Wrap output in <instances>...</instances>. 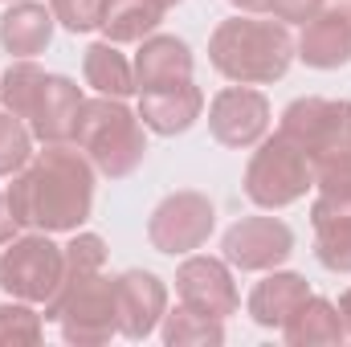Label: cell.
Returning <instances> with one entry per match:
<instances>
[{"instance_id":"4dcf8cb0","label":"cell","mask_w":351,"mask_h":347,"mask_svg":"<svg viewBox=\"0 0 351 347\" xmlns=\"http://www.w3.org/2000/svg\"><path fill=\"white\" fill-rule=\"evenodd\" d=\"M16 233H21V221L12 217V208H8V196L0 192V246H8Z\"/></svg>"},{"instance_id":"2e32d148","label":"cell","mask_w":351,"mask_h":347,"mask_svg":"<svg viewBox=\"0 0 351 347\" xmlns=\"http://www.w3.org/2000/svg\"><path fill=\"white\" fill-rule=\"evenodd\" d=\"M294 53L311 66V70H339L351 62V25L348 16L327 4L319 16H311L302 25V37L294 41Z\"/></svg>"},{"instance_id":"e575fe53","label":"cell","mask_w":351,"mask_h":347,"mask_svg":"<svg viewBox=\"0 0 351 347\" xmlns=\"http://www.w3.org/2000/svg\"><path fill=\"white\" fill-rule=\"evenodd\" d=\"M176 4H180V0H164V8H176Z\"/></svg>"},{"instance_id":"1f68e13d","label":"cell","mask_w":351,"mask_h":347,"mask_svg":"<svg viewBox=\"0 0 351 347\" xmlns=\"http://www.w3.org/2000/svg\"><path fill=\"white\" fill-rule=\"evenodd\" d=\"M229 4H233L237 12H258V16L269 12V0H229Z\"/></svg>"},{"instance_id":"d6986e66","label":"cell","mask_w":351,"mask_h":347,"mask_svg":"<svg viewBox=\"0 0 351 347\" xmlns=\"http://www.w3.org/2000/svg\"><path fill=\"white\" fill-rule=\"evenodd\" d=\"M200 110H204V94H200V86H192V82L139 94V119L156 135H184L200 119Z\"/></svg>"},{"instance_id":"4fadbf2b","label":"cell","mask_w":351,"mask_h":347,"mask_svg":"<svg viewBox=\"0 0 351 347\" xmlns=\"http://www.w3.org/2000/svg\"><path fill=\"white\" fill-rule=\"evenodd\" d=\"M82 86L66 74H45V82L37 90L33 115H29V131L41 143H74V127L82 115Z\"/></svg>"},{"instance_id":"7402d4cb","label":"cell","mask_w":351,"mask_h":347,"mask_svg":"<svg viewBox=\"0 0 351 347\" xmlns=\"http://www.w3.org/2000/svg\"><path fill=\"white\" fill-rule=\"evenodd\" d=\"M82 74H86V86H94L106 98H127L135 94V70L131 62L119 53L114 41H94L82 58Z\"/></svg>"},{"instance_id":"ba28073f","label":"cell","mask_w":351,"mask_h":347,"mask_svg":"<svg viewBox=\"0 0 351 347\" xmlns=\"http://www.w3.org/2000/svg\"><path fill=\"white\" fill-rule=\"evenodd\" d=\"M213 229H217V204L204 192H172L147 217V241L168 258L200 250L213 237Z\"/></svg>"},{"instance_id":"603a6c76","label":"cell","mask_w":351,"mask_h":347,"mask_svg":"<svg viewBox=\"0 0 351 347\" xmlns=\"http://www.w3.org/2000/svg\"><path fill=\"white\" fill-rule=\"evenodd\" d=\"M160 335L168 347H221L225 344V319L200 315L196 307L180 302L176 311H164Z\"/></svg>"},{"instance_id":"8992f818","label":"cell","mask_w":351,"mask_h":347,"mask_svg":"<svg viewBox=\"0 0 351 347\" xmlns=\"http://www.w3.org/2000/svg\"><path fill=\"white\" fill-rule=\"evenodd\" d=\"M282 135H290L311 164H335L351 160V102L348 98H294L282 110L278 123Z\"/></svg>"},{"instance_id":"484cf974","label":"cell","mask_w":351,"mask_h":347,"mask_svg":"<svg viewBox=\"0 0 351 347\" xmlns=\"http://www.w3.org/2000/svg\"><path fill=\"white\" fill-rule=\"evenodd\" d=\"M45 339V315L33 311V302H0V347H33Z\"/></svg>"},{"instance_id":"f1b7e54d","label":"cell","mask_w":351,"mask_h":347,"mask_svg":"<svg viewBox=\"0 0 351 347\" xmlns=\"http://www.w3.org/2000/svg\"><path fill=\"white\" fill-rule=\"evenodd\" d=\"M315 188L319 192H335V196H351V160L319 164L315 168Z\"/></svg>"},{"instance_id":"7c38bea8","label":"cell","mask_w":351,"mask_h":347,"mask_svg":"<svg viewBox=\"0 0 351 347\" xmlns=\"http://www.w3.org/2000/svg\"><path fill=\"white\" fill-rule=\"evenodd\" d=\"M168 311V286L152 270H123L114 278V315H119V335L127 339H147Z\"/></svg>"},{"instance_id":"d4e9b609","label":"cell","mask_w":351,"mask_h":347,"mask_svg":"<svg viewBox=\"0 0 351 347\" xmlns=\"http://www.w3.org/2000/svg\"><path fill=\"white\" fill-rule=\"evenodd\" d=\"M41 82H45V70H41L33 58H16V62L0 74V102H4V110H12L16 119L29 123Z\"/></svg>"},{"instance_id":"d6a6232c","label":"cell","mask_w":351,"mask_h":347,"mask_svg":"<svg viewBox=\"0 0 351 347\" xmlns=\"http://www.w3.org/2000/svg\"><path fill=\"white\" fill-rule=\"evenodd\" d=\"M339 315H343V323H348V339H351V286L343 290V298H339Z\"/></svg>"},{"instance_id":"6da1fadb","label":"cell","mask_w":351,"mask_h":347,"mask_svg":"<svg viewBox=\"0 0 351 347\" xmlns=\"http://www.w3.org/2000/svg\"><path fill=\"white\" fill-rule=\"evenodd\" d=\"M21 229L78 233L94 208V164L78 143H45L4 188Z\"/></svg>"},{"instance_id":"4316f807","label":"cell","mask_w":351,"mask_h":347,"mask_svg":"<svg viewBox=\"0 0 351 347\" xmlns=\"http://www.w3.org/2000/svg\"><path fill=\"white\" fill-rule=\"evenodd\" d=\"M33 160V131L12 110H0V176H16Z\"/></svg>"},{"instance_id":"44dd1931","label":"cell","mask_w":351,"mask_h":347,"mask_svg":"<svg viewBox=\"0 0 351 347\" xmlns=\"http://www.w3.org/2000/svg\"><path fill=\"white\" fill-rule=\"evenodd\" d=\"M164 0H102V16H98V29L106 41L114 45H131V41H143L160 29L164 21Z\"/></svg>"},{"instance_id":"e0dca14e","label":"cell","mask_w":351,"mask_h":347,"mask_svg":"<svg viewBox=\"0 0 351 347\" xmlns=\"http://www.w3.org/2000/svg\"><path fill=\"white\" fill-rule=\"evenodd\" d=\"M311 298V286L302 274H290V270H265V278L250 290V319L265 327V331H282V323Z\"/></svg>"},{"instance_id":"9c48e42d","label":"cell","mask_w":351,"mask_h":347,"mask_svg":"<svg viewBox=\"0 0 351 347\" xmlns=\"http://www.w3.org/2000/svg\"><path fill=\"white\" fill-rule=\"evenodd\" d=\"M208 131L221 147H233V152L258 147L269 131V98L241 82L225 86L208 102Z\"/></svg>"},{"instance_id":"3957f363","label":"cell","mask_w":351,"mask_h":347,"mask_svg":"<svg viewBox=\"0 0 351 347\" xmlns=\"http://www.w3.org/2000/svg\"><path fill=\"white\" fill-rule=\"evenodd\" d=\"M74 143L86 152L94 172H102L106 180L131 176L147 156L143 119L135 110H127L123 98H106V94L82 102V115H78V127H74Z\"/></svg>"},{"instance_id":"7a4b0ae2","label":"cell","mask_w":351,"mask_h":347,"mask_svg":"<svg viewBox=\"0 0 351 347\" xmlns=\"http://www.w3.org/2000/svg\"><path fill=\"white\" fill-rule=\"evenodd\" d=\"M294 37L290 25L269 16V12H237L221 21L208 37V62L221 78L241 82V86H269L286 78L294 62Z\"/></svg>"},{"instance_id":"30bf717a","label":"cell","mask_w":351,"mask_h":347,"mask_svg":"<svg viewBox=\"0 0 351 347\" xmlns=\"http://www.w3.org/2000/svg\"><path fill=\"white\" fill-rule=\"evenodd\" d=\"M221 254L229 265L245 270V274H265V270H278L282 261L294 254V229L278 217H241L225 241H221Z\"/></svg>"},{"instance_id":"277c9868","label":"cell","mask_w":351,"mask_h":347,"mask_svg":"<svg viewBox=\"0 0 351 347\" xmlns=\"http://www.w3.org/2000/svg\"><path fill=\"white\" fill-rule=\"evenodd\" d=\"M315 188V164L311 156L282 131L265 135L245 168V196L258 208H286L294 200H302Z\"/></svg>"},{"instance_id":"ac0fdd59","label":"cell","mask_w":351,"mask_h":347,"mask_svg":"<svg viewBox=\"0 0 351 347\" xmlns=\"http://www.w3.org/2000/svg\"><path fill=\"white\" fill-rule=\"evenodd\" d=\"M53 8L37 0H12L8 12L0 16V49L8 58H37L53 41Z\"/></svg>"},{"instance_id":"5b68a950","label":"cell","mask_w":351,"mask_h":347,"mask_svg":"<svg viewBox=\"0 0 351 347\" xmlns=\"http://www.w3.org/2000/svg\"><path fill=\"white\" fill-rule=\"evenodd\" d=\"M62 270H66V246H58L49 233L29 229L25 237H12L8 250L0 254V290L8 298L45 307L62 286Z\"/></svg>"},{"instance_id":"5bb4252c","label":"cell","mask_w":351,"mask_h":347,"mask_svg":"<svg viewBox=\"0 0 351 347\" xmlns=\"http://www.w3.org/2000/svg\"><path fill=\"white\" fill-rule=\"evenodd\" d=\"M192 49L188 41H180L172 33H152L139 41V53L131 62L135 70V94H152V90H168L180 82H192Z\"/></svg>"},{"instance_id":"d590c367","label":"cell","mask_w":351,"mask_h":347,"mask_svg":"<svg viewBox=\"0 0 351 347\" xmlns=\"http://www.w3.org/2000/svg\"><path fill=\"white\" fill-rule=\"evenodd\" d=\"M8 4H12V0H8Z\"/></svg>"},{"instance_id":"83f0119b","label":"cell","mask_w":351,"mask_h":347,"mask_svg":"<svg viewBox=\"0 0 351 347\" xmlns=\"http://www.w3.org/2000/svg\"><path fill=\"white\" fill-rule=\"evenodd\" d=\"M49 8H53V21L70 33L98 29V16H102V0H49Z\"/></svg>"},{"instance_id":"9a60e30c","label":"cell","mask_w":351,"mask_h":347,"mask_svg":"<svg viewBox=\"0 0 351 347\" xmlns=\"http://www.w3.org/2000/svg\"><path fill=\"white\" fill-rule=\"evenodd\" d=\"M315 258L331 274H351V196L319 192L311 204Z\"/></svg>"},{"instance_id":"f546056e","label":"cell","mask_w":351,"mask_h":347,"mask_svg":"<svg viewBox=\"0 0 351 347\" xmlns=\"http://www.w3.org/2000/svg\"><path fill=\"white\" fill-rule=\"evenodd\" d=\"M323 8H327V0H269V16H278L286 25H306Z\"/></svg>"},{"instance_id":"836d02e7","label":"cell","mask_w":351,"mask_h":347,"mask_svg":"<svg viewBox=\"0 0 351 347\" xmlns=\"http://www.w3.org/2000/svg\"><path fill=\"white\" fill-rule=\"evenodd\" d=\"M331 4H335V8H339L343 16H348V25H351V0H331Z\"/></svg>"},{"instance_id":"ffe728a7","label":"cell","mask_w":351,"mask_h":347,"mask_svg":"<svg viewBox=\"0 0 351 347\" xmlns=\"http://www.w3.org/2000/svg\"><path fill=\"white\" fill-rule=\"evenodd\" d=\"M282 339L290 347H315V344H343L348 339V323L339 315V307L331 298L311 294L286 323H282Z\"/></svg>"},{"instance_id":"8fae6325","label":"cell","mask_w":351,"mask_h":347,"mask_svg":"<svg viewBox=\"0 0 351 347\" xmlns=\"http://www.w3.org/2000/svg\"><path fill=\"white\" fill-rule=\"evenodd\" d=\"M176 294H180V302H188V307H196L200 315H213V319H229V315L241 311V294H237L229 261L208 258V254H192V258L180 261Z\"/></svg>"},{"instance_id":"52a82bcc","label":"cell","mask_w":351,"mask_h":347,"mask_svg":"<svg viewBox=\"0 0 351 347\" xmlns=\"http://www.w3.org/2000/svg\"><path fill=\"white\" fill-rule=\"evenodd\" d=\"M45 323H62L66 344L78 347H98L110 344V335H119V315H114V278L94 274L82 286H74L66 298H58L53 307L41 311Z\"/></svg>"},{"instance_id":"cb8c5ba5","label":"cell","mask_w":351,"mask_h":347,"mask_svg":"<svg viewBox=\"0 0 351 347\" xmlns=\"http://www.w3.org/2000/svg\"><path fill=\"white\" fill-rule=\"evenodd\" d=\"M102 270H106V241H102L98 233H74V237H70V246H66V270H62V286H58V294H53L45 307H53L58 298H66L74 286H82L86 278L102 274Z\"/></svg>"}]
</instances>
